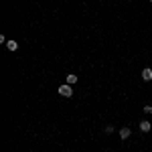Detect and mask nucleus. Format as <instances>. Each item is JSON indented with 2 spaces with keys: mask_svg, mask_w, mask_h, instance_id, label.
Wrapping results in <instances>:
<instances>
[{
  "mask_svg": "<svg viewBox=\"0 0 152 152\" xmlns=\"http://www.w3.org/2000/svg\"><path fill=\"white\" fill-rule=\"evenodd\" d=\"M59 94L63 95V97H71L73 95V89H71L69 83H65V85H59Z\"/></svg>",
  "mask_w": 152,
  "mask_h": 152,
  "instance_id": "1",
  "label": "nucleus"
},
{
  "mask_svg": "<svg viewBox=\"0 0 152 152\" xmlns=\"http://www.w3.org/2000/svg\"><path fill=\"white\" fill-rule=\"evenodd\" d=\"M130 134H132V130H130L128 126H124V128L120 130V138H122V140H128V138H130Z\"/></svg>",
  "mask_w": 152,
  "mask_h": 152,
  "instance_id": "2",
  "label": "nucleus"
},
{
  "mask_svg": "<svg viewBox=\"0 0 152 152\" xmlns=\"http://www.w3.org/2000/svg\"><path fill=\"white\" fill-rule=\"evenodd\" d=\"M150 128H152V124L148 122V120H142L140 122V130L142 132H150Z\"/></svg>",
  "mask_w": 152,
  "mask_h": 152,
  "instance_id": "3",
  "label": "nucleus"
},
{
  "mask_svg": "<svg viewBox=\"0 0 152 152\" xmlns=\"http://www.w3.org/2000/svg\"><path fill=\"white\" fill-rule=\"evenodd\" d=\"M142 79H144V81H150V79H152V69L146 67V69L142 71Z\"/></svg>",
  "mask_w": 152,
  "mask_h": 152,
  "instance_id": "4",
  "label": "nucleus"
},
{
  "mask_svg": "<svg viewBox=\"0 0 152 152\" xmlns=\"http://www.w3.org/2000/svg\"><path fill=\"white\" fill-rule=\"evenodd\" d=\"M6 49H8V51H16V49H18V43H16V41H8V43H6Z\"/></svg>",
  "mask_w": 152,
  "mask_h": 152,
  "instance_id": "5",
  "label": "nucleus"
},
{
  "mask_svg": "<svg viewBox=\"0 0 152 152\" xmlns=\"http://www.w3.org/2000/svg\"><path fill=\"white\" fill-rule=\"evenodd\" d=\"M67 83H69V85H75V83H77V75H75V73H69V75H67Z\"/></svg>",
  "mask_w": 152,
  "mask_h": 152,
  "instance_id": "6",
  "label": "nucleus"
},
{
  "mask_svg": "<svg viewBox=\"0 0 152 152\" xmlns=\"http://www.w3.org/2000/svg\"><path fill=\"white\" fill-rule=\"evenodd\" d=\"M142 112H144V114H152V105H144Z\"/></svg>",
  "mask_w": 152,
  "mask_h": 152,
  "instance_id": "7",
  "label": "nucleus"
},
{
  "mask_svg": "<svg viewBox=\"0 0 152 152\" xmlns=\"http://www.w3.org/2000/svg\"><path fill=\"white\" fill-rule=\"evenodd\" d=\"M105 134H114V126H105Z\"/></svg>",
  "mask_w": 152,
  "mask_h": 152,
  "instance_id": "8",
  "label": "nucleus"
},
{
  "mask_svg": "<svg viewBox=\"0 0 152 152\" xmlns=\"http://www.w3.org/2000/svg\"><path fill=\"white\" fill-rule=\"evenodd\" d=\"M150 2H152V0H150Z\"/></svg>",
  "mask_w": 152,
  "mask_h": 152,
  "instance_id": "9",
  "label": "nucleus"
}]
</instances>
